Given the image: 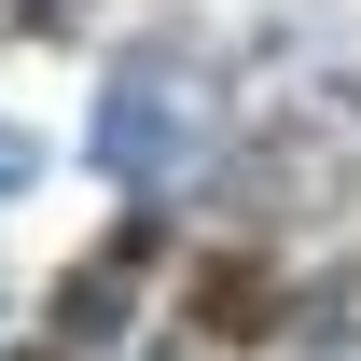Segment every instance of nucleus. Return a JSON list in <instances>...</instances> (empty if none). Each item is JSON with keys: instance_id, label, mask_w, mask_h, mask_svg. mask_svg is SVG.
<instances>
[{"instance_id": "obj_3", "label": "nucleus", "mask_w": 361, "mask_h": 361, "mask_svg": "<svg viewBox=\"0 0 361 361\" xmlns=\"http://www.w3.org/2000/svg\"><path fill=\"white\" fill-rule=\"evenodd\" d=\"M14 361H70V348H14Z\"/></svg>"}, {"instance_id": "obj_2", "label": "nucleus", "mask_w": 361, "mask_h": 361, "mask_svg": "<svg viewBox=\"0 0 361 361\" xmlns=\"http://www.w3.org/2000/svg\"><path fill=\"white\" fill-rule=\"evenodd\" d=\"M292 334H306V348H334V361H361V250L319 278L306 306H292Z\"/></svg>"}, {"instance_id": "obj_1", "label": "nucleus", "mask_w": 361, "mask_h": 361, "mask_svg": "<svg viewBox=\"0 0 361 361\" xmlns=\"http://www.w3.org/2000/svg\"><path fill=\"white\" fill-rule=\"evenodd\" d=\"M153 250H167L153 223H111L84 264L56 278V334H42V348H70V361H84V348H111V334H126V306H139V278H153Z\"/></svg>"}]
</instances>
